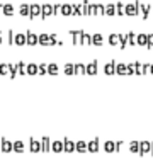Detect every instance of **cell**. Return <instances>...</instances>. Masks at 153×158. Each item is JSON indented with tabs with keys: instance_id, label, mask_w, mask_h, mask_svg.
I'll return each mask as SVG.
<instances>
[{
	"instance_id": "1",
	"label": "cell",
	"mask_w": 153,
	"mask_h": 158,
	"mask_svg": "<svg viewBox=\"0 0 153 158\" xmlns=\"http://www.w3.org/2000/svg\"><path fill=\"white\" fill-rule=\"evenodd\" d=\"M36 17H41V5L31 4L29 5V19H31V21H34Z\"/></svg>"
},
{
	"instance_id": "2",
	"label": "cell",
	"mask_w": 153,
	"mask_h": 158,
	"mask_svg": "<svg viewBox=\"0 0 153 158\" xmlns=\"http://www.w3.org/2000/svg\"><path fill=\"white\" fill-rule=\"evenodd\" d=\"M124 14H127V15H138V2L136 4H127L124 5Z\"/></svg>"
},
{
	"instance_id": "3",
	"label": "cell",
	"mask_w": 153,
	"mask_h": 158,
	"mask_svg": "<svg viewBox=\"0 0 153 158\" xmlns=\"http://www.w3.org/2000/svg\"><path fill=\"white\" fill-rule=\"evenodd\" d=\"M29 150L32 153H39L41 151V141H38L36 138H29Z\"/></svg>"
},
{
	"instance_id": "4",
	"label": "cell",
	"mask_w": 153,
	"mask_h": 158,
	"mask_svg": "<svg viewBox=\"0 0 153 158\" xmlns=\"http://www.w3.org/2000/svg\"><path fill=\"white\" fill-rule=\"evenodd\" d=\"M25 44H29V46L38 44V34H34L32 31H27L25 32Z\"/></svg>"
},
{
	"instance_id": "5",
	"label": "cell",
	"mask_w": 153,
	"mask_h": 158,
	"mask_svg": "<svg viewBox=\"0 0 153 158\" xmlns=\"http://www.w3.org/2000/svg\"><path fill=\"white\" fill-rule=\"evenodd\" d=\"M38 43L42 44V46H53V41H51V36L49 34H39L38 36Z\"/></svg>"
},
{
	"instance_id": "6",
	"label": "cell",
	"mask_w": 153,
	"mask_h": 158,
	"mask_svg": "<svg viewBox=\"0 0 153 158\" xmlns=\"http://www.w3.org/2000/svg\"><path fill=\"white\" fill-rule=\"evenodd\" d=\"M63 151H66V153H72V151H75V143H73L72 140L65 138V140H63Z\"/></svg>"
},
{
	"instance_id": "7",
	"label": "cell",
	"mask_w": 153,
	"mask_h": 158,
	"mask_svg": "<svg viewBox=\"0 0 153 158\" xmlns=\"http://www.w3.org/2000/svg\"><path fill=\"white\" fill-rule=\"evenodd\" d=\"M51 14H53V5H49V4L41 5V19H46Z\"/></svg>"
},
{
	"instance_id": "8",
	"label": "cell",
	"mask_w": 153,
	"mask_h": 158,
	"mask_svg": "<svg viewBox=\"0 0 153 158\" xmlns=\"http://www.w3.org/2000/svg\"><path fill=\"white\" fill-rule=\"evenodd\" d=\"M0 143H2V146H0V150H2V151H5V153H10V151H12V143H10L7 138H2V140H0Z\"/></svg>"
},
{
	"instance_id": "9",
	"label": "cell",
	"mask_w": 153,
	"mask_h": 158,
	"mask_svg": "<svg viewBox=\"0 0 153 158\" xmlns=\"http://www.w3.org/2000/svg\"><path fill=\"white\" fill-rule=\"evenodd\" d=\"M87 151L97 153V151H99V138H95V140H92L90 143H87Z\"/></svg>"
},
{
	"instance_id": "10",
	"label": "cell",
	"mask_w": 153,
	"mask_h": 158,
	"mask_svg": "<svg viewBox=\"0 0 153 158\" xmlns=\"http://www.w3.org/2000/svg\"><path fill=\"white\" fill-rule=\"evenodd\" d=\"M49 150H53L55 153H61V151H63V141L55 140L53 143H51V148H49Z\"/></svg>"
},
{
	"instance_id": "11",
	"label": "cell",
	"mask_w": 153,
	"mask_h": 158,
	"mask_svg": "<svg viewBox=\"0 0 153 158\" xmlns=\"http://www.w3.org/2000/svg\"><path fill=\"white\" fill-rule=\"evenodd\" d=\"M12 151H15V153H24V143H22L21 140H17L12 143Z\"/></svg>"
},
{
	"instance_id": "12",
	"label": "cell",
	"mask_w": 153,
	"mask_h": 158,
	"mask_svg": "<svg viewBox=\"0 0 153 158\" xmlns=\"http://www.w3.org/2000/svg\"><path fill=\"white\" fill-rule=\"evenodd\" d=\"M14 44H17V46H24L25 44V34L19 32V34L14 36Z\"/></svg>"
},
{
	"instance_id": "13",
	"label": "cell",
	"mask_w": 153,
	"mask_h": 158,
	"mask_svg": "<svg viewBox=\"0 0 153 158\" xmlns=\"http://www.w3.org/2000/svg\"><path fill=\"white\" fill-rule=\"evenodd\" d=\"M148 151H151V143H148V141L140 143V155H144V153H148Z\"/></svg>"
},
{
	"instance_id": "14",
	"label": "cell",
	"mask_w": 153,
	"mask_h": 158,
	"mask_svg": "<svg viewBox=\"0 0 153 158\" xmlns=\"http://www.w3.org/2000/svg\"><path fill=\"white\" fill-rule=\"evenodd\" d=\"M49 148H51V145H49V138L48 136H42L41 138V151H49Z\"/></svg>"
},
{
	"instance_id": "15",
	"label": "cell",
	"mask_w": 153,
	"mask_h": 158,
	"mask_svg": "<svg viewBox=\"0 0 153 158\" xmlns=\"http://www.w3.org/2000/svg\"><path fill=\"white\" fill-rule=\"evenodd\" d=\"M85 73H87V75H95V73H97V61L89 63V66L85 68Z\"/></svg>"
},
{
	"instance_id": "16",
	"label": "cell",
	"mask_w": 153,
	"mask_h": 158,
	"mask_svg": "<svg viewBox=\"0 0 153 158\" xmlns=\"http://www.w3.org/2000/svg\"><path fill=\"white\" fill-rule=\"evenodd\" d=\"M75 151L85 153V151H87V143H85V141H76L75 143Z\"/></svg>"
},
{
	"instance_id": "17",
	"label": "cell",
	"mask_w": 153,
	"mask_h": 158,
	"mask_svg": "<svg viewBox=\"0 0 153 158\" xmlns=\"http://www.w3.org/2000/svg\"><path fill=\"white\" fill-rule=\"evenodd\" d=\"M59 12L63 14V15H72L73 14V7L70 4H63L61 5V10H59Z\"/></svg>"
},
{
	"instance_id": "18",
	"label": "cell",
	"mask_w": 153,
	"mask_h": 158,
	"mask_svg": "<svg viewBox=\"0 0 153 158\" xmlns=\"http://www.w3.org/2000/svg\"><path fill=\"white\" fill-rule=\"evenodd\" d=\"M102 34H93V36H90V44H95V46H100L102 44Z\"/></svg>"
},
{
	"instance_id": "19",
	"label": "cell",
	"mask_w": 153,
	"mask_h": 158,
	"mask_svg": "<svg viewBox=\"0 0 153 158\" xmlns=\"http://www.w3.org/2000/svg\"><path fill=\"white\" fill-rule=\"evenodd\" d=\"M25 73H27V75H36V73H38V65L36 63H27Z\"/></svg>"
},
{
	"instance_id": "20",
	"label": "cell",
	"mask_w": 153,
	"mask_h": 158,
	"mask_svg": "<svg viewBox=\"0 0 153 158\" xmlns=\"http://www.w3.org/2000/svg\"><path fill=\"white\" fill-rule=\"evenodd\" d=\"M2 14H5V15H14V5L4 4V7H2Z\"/></svg>"
},
{
	"instance_id": "21",
	"label": "cell",
	"mask_w": 153,
	"mask_h": 158,
	"mask_svg": "<svg viewBox=\"0 0 153 158\" xmlns=\"http://www.w3.org/2000/svg\"><path fill=\"white\" fill-rule=\"evenodd\" d=\"M10 72V63H0V75L4 77V75H8Z\"/></svg>"
},
{
	"instance_id": "22",
	"label": "cell",
	"mask_w": 153,
	"mask_h": 158,
	"mask_svg": "<svg viewBox=\"0 0 153 158\" xmlns=\"http://www.w3.org/2000/svg\"><path fill=\"white\" fill-rule=\"evenodd\" d=\"M104 150H106L107 153L116 151V143H112V141H106V143H104Z\"/></svg>"
},
{
	"instance_id": "23",
	"label": "cell",
	"mask_w": 153,
	"mask_h": 158,
	"mask_svg": "<svg viewBox=\"0 0 153 158\" xmlns=\"http://www.w3.org/2000/svg\"><path fill=\"white\" fill-rule=\"evenodd\" d=\"M104 72H106L107 75H112V73L116 72V63H114V61L107 63V65H106V68H104Z\"/></svg>"
},
{
	"instance_id": "24",
	"label": "cell",
	"mask_w": 153,
	"mask_h": 158,
	"mask_svg": "<svg viewBox=\"0 0 153 158\" xmlns=\"http://www.w3.org/2000/svg\"><path fill=\"white\" fill-rule=\"evenodd\" d=\"M19 14H21L22 17H29V5H27V4H22L21 9H19Z\"/></svg>"
},
{
	"instance_id": "25",
	"label": "cell",
	"mask_w": 153,
	"mask_h": 158,
	"mask_svg": "<svg viewBox=\"0 0 153 158\" xmlns=\"http://www.w3.org/2000/svg\"><path fill=\"white\" fill-rule=\"evenodd\" d=\"M48 73H49L51 77H53V75H58V65H56V63H49V65H48Z\"/></svg>"
},
{
	"instance_id": "26",
	"label": "cell",
	"mask_w": 153,
	"mask_h": 158,
	"mask_svg": "<svg viewBox=\"0 0 153 158\" xmlns=\"http://www.w3.org/2000/svg\"><path fill=\"white\" fill-rule=\"evenodd\" d=\"M80 44H90V34H87L85 31H82L80 34Z\"/></svg>"
},
{
	"instance_id": "27",
	"label": "cell",
	"mask_w": 153,
	"mask_h": 158,
	"mask_svg": "<svg viewBox=\"0 0 153 158\" xmlns=\"http://www.w3.org/2000/svg\"><path fill=\"white\" fill-rule=\"evenodd\" d=\"M146 41H148V36L146 34H140L138 38H136V44H140V46H144Z\"/></svg>"
},
{
	"instance_id": "28",
	"label": "cell",
	"mask_w": 153,
	"mask_h": 158,
	"mask_svg": "<svg viewBox=\"0 0 153 158\" xmlns=\"http://www.w3.org/2000/svg\"><path fill=\"white\" fill-rule=\"evenodd\" d=\"M126 72H127V70H126V65H124V63H117V65H116V73H117V75H124Z\"/></svg>"
},
{
	"instance_id": "29",
	"label": "cell",
	"mask_w": 153,
	"mask_h": 158,
	"mask_svg": "<svg viewBox=\"0 0 153 158\" xmlns=\"http://www.w3.org/2000/svg\"><path fill=\"white\" fill-rule=\"evenodd\" d=\"M104 14H107V15H114V14H116V5H112V4L106 5V9H104Z\"/></svg>"
},
{
	"instance_id": "30",
	"label": "cell",
	"mask_w": 153,
	"mask_h": 158,
	"mask_svg": "<svg viewBox=\"0 0 153 158\" xmlns=\"http://www.w3.org/2000/svg\"><path fill=\"white\" fill-rule=\"evenodd\" d=\"M38 73L39 75H46L48 73V65L46 63H39L38 65Z\"/></svg>"
},
{
	"instance_id": "31",
	"label": "cell",
	"mask_w": 153,
	"mask_h": 158,
	"mask_svg": "<svg viewBox=\"0 0 153 158\" xmlns=\"http://www.w3.org/2000/svg\"><path fill=\"white\" fill-rule=\"evenodd\" d=\"M73 68H75V75H80V73H85V65H83V63H76L75 66H73Z\"/></svg>"
},
{
	"instance_id": "32",
	"label": "cell",
	"mask_w": 153,
	"mask_h": 158,
	"mask_svg": "<svg viewBox=\"0 0 153 158\" xmlns=\"http://www.w3.org/2000/svg\"><path fill=\"white\" fill-rule=\"evenodd\" d=\"M65 73H66V75H75L73 63H66V65H65Z\"/></svg>"
},
{
	"instance_id": "33",
	"label": "cell",
	"mask_w": 153,
	"mask_h": 158,
	"mask_svg": "<svg viewBox=\"0 0 153 158\" xmlns=\"http://www.w3.org/2000/svg\"><path fill=\"white\" fill-rule=\"evenodd\" d=\"M129 150H131L133 153H140V143H138V141H133L131 145H129Z\"/></svg>"
},
{
	"instance_id": "34",
	"label": "cell",
	"mask_w": 153,
	"mask_h": 158,
	"mask_svg": "<svg viewBox=\"0 0 153 158\" xmlns=\"http://www.w3.org/2000/svg\"><path fill=\"white\" fill-rule=\"evenodd\" d=\"M109 43L112 44V46L119 44V34H110V38H109Z\"/></svg>"
},
{
	"instance_id": "35",
	"label": "cell",
	"mask_w": 153,
	"mask_h": 158,
	"mask_svg": "<svg viewBox=\"0 0 153 158\" xmlns=\"http://www.w3.org/2000/svg\"><path fill=\"white\" fill-rule=\"evenodd\" d=\"M116 14H117V15H123V14H124V5L121 4V2L116 4Z\"/></svg>"
},
{
	"instance_id": "36",
	"label": "cell",
	"mask_w": 153,
	"mask_h": 158,
	"mask_svg": "<svg viewBox=\"0 0 153 158\" xmlns=\"http://www.w3.org/2000/svg\"><path fill=\"white\" fill-rule=\"evenodd\" d=\"M7 36H8V44L12 46V44H14V36H15V34H14V31L10 29V31H8V32H7Z\"/></svg>"
},
{
	"instance_id": "37",
	"label": "cell",
	"mask_w": 153,
	"mask_h": 158,
	"mask_svg": "<svg viewBox=\"0 0 153 158\" xmlns=\"http://www.w3.org/2000/svg\"><path fill=\"white\" fill-rule=\"evenodd\" d=\"M146 46H153V34H148V41H146Z\"/></svg>"
},
{
	"instance_id": "38",
	"label": "cell",
	"mask_w": 153,
	"mask_h": 158,
	"mask_svg": "<svg viewBox=\"0 0 153 158\" xmlns=\"http://www.w3.org/2000/svg\"><path fill=\"white\" fill-rule=\"evenodd\" d=\"M2 7H4V4H0V14H2Z\"/></svg>"
},
{
	"instance_id": "39",
	"label": "cell",
	"mask_w": 153,
	"mask_h": 158,
	"mask_svg": "<svg viewBox=\"0 0 153 158\" xmlns=\"http://www.w3.org/2000/svg\"><path fill=\"white\" fill-rule=\"evenodd\" d=\"M150 70H151V73H153V65H151V66H150Z\"/></svg>"
},
{
	"instance_id": "40",
	"label": "cell",
	"mask_w": 153,
	"mask_h": 158,
	"mask_svg": "<svg viewBox=\"0 0 153 158\" xmlns=\"http://www.w3.org/2000/svg\"><path fill=\"white\" fill-rule=\"evenodd\" d=\"M0 41H2V31H0Z\"/></svg>"
},
{
	"instance_id": "41",
	"label": "cell",
	"mask_w": 153,
	"mask_h": 158,
	"mask_svg": "<svg viewBox=\"0 0 153 158\" xmlns=\"http://www.w3.org/2000/svg\"><path fill=\"white\" fill-rule=\"evenodd\" d=\"M151 155H153V143H151Z\"/></svg>"
}]
</instances>
